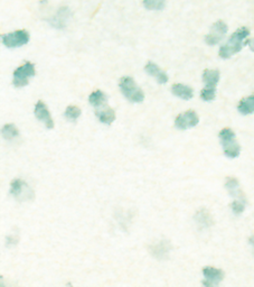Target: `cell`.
Segmentation results:
<instances>
[{
    "label": "cell",
    "instance_id": "cell-1",
    "mask_svg": "<svg viewBox=\"0 0 254 287\" xmlns=\"http://www.w3.org/2000/svg\"><path fill=\"white\" fill-rule=\"evenodd\" d=\"M250 31L247 27H241L235 31L229 37L228 42L220 48V56L222 59H229L242 50L244 46L245 39L249 37Z\"/></svg>",
    "mask_w": 254,
    "mask_h": 287
},
{
    "label": "cell",
    "instance_id": "cell-2",
    "mask_svg": "<svg viewBox=\"0 0 254 287\" xmlns=\"http://www.w3.org/2000/svg\"><path fill=\"white\" fill-rule=\"evenodd\" d=\"M220 139L222 146L224 149V154L229 159H235L240 155L241 147L237 143L235 132L231 128H223L220 131Z\"/></svg>",
    "mask_w": 254,
    "mask_h": 287
},
{
    "label": "cell",
    "instance_id": "cell-3",
    "mask_svg": "<svg viewBox=\"0 0 254 287\" xmlns=\"http://www.w3.org/2000/svg\"><path fill=\"white\" fill-rule=\"evenodd\" d=\"M119 87L124 96L128 100H130L131 102L139 103L144 100V95L142 90H141L138 87V84L136 83V81L130 78V76H124V78L121 79Z\"/></svg>",
    "mask_w": 254,
    "mask_h": 287
},
{
    "label": "cell",
    "instance_id": "cell-4",
    "mask_svg": "<svg viewBox=\"0 0 254 287\" xmlns=\"http://www.w3.org/2000/svg\"><path fill=\"white\" fill-rule=\"evenodd\" d=\"M35 75V65L30 62L24 63L14 72V86L16 88H24L29 83V79Z\"/></svg>",
    "mask_w": 254,
    "mask_h": 287
},
{
    "label": "cell",
    "instance_id": "cell-5",
    "mask_svg": "<svg viewBox=\"0 0 254 287\" xmlns=\"http://www.w3.org/2000/svg\"><path fill=\"white\" fill-rule=\"evenodd\" d=\"M11 195L20 201H26L34 199V192L30 188L27 187L25 182L20 179H15L10 185Z\"/></svg>",
    "mask_w": 254,
    "mask_h": 287
},
{
    "label": "cell",
    "instance_id": "cell-6",
    "mask_svg": "<svg viewBox=\"0 0 254 287\" xmlns=\"http://www.w3.org/2000/svg\"><path fill=\"white\" fill-rule=\"evenodd\" d=\"M28 42H29V34H28V32L24 30L16 31V32H13V33H9L2 36L3 45L9 48L23 46Z\"/></svg>",
    "mask_w": 254,
    "mask_h": 287
},
{
    "label": "cell",
    "instance_id": "cell-7",
    "mask_svg": "<svg viewBox=\"0 0 254 287\" xmlns=\"http://www.w3.org/2000/svg\"><path fill=\"white\" fill-rule=\"evenodd\" d=\"M198 123H199L198 115H197L194 110H187L176 117L175 126L178 129H181V130H185V129L195 127Z\"/></svg>",
    "mask_w": 254,
    "mask_h": 287
},
{
    "label": "cell",
    "instance_id": "cell-8",
    "mask_svg": "<svg viewBox=\"0 0 254 287\" xmlns=\"http://www.w3.org/2000/svg\"><path fill=\"white\" fill-rule=\"evenodd\" d=\"M227 33V25L222 20L216 22L214 25L212 26V30L209 34L205 37V42L208 45H216L217 43L221 42V39L224 37Z\"/></svg>",
    "mask_w": 254,
    "mask_h": 287
},
{
    "label": "cell",
    "instance_id": "cell-9",
    "mask_svg": "<svg viewBox=\"0 0 254 287\" xmlns=\"http://www.w3.org/2000/svg\"><path fill=\"white\" fill-rule=\"evenodd\" d=\"M203 274L205 276V282L203 283V284L208 287L219 285L220 283L223 281V277H224L223 270L216 267H212V266L204 267Z\"/></svg>",
    "mask_w": 254,
    "mask_h": 287
},
{
    "label": "cell",
    "instance_id": "cell-10",
    "mask_svg": "<svg viewBox=\"0 0 254 287\" xmlns=\"http://www.w3.org/2000/svg\"><path fill=\"white\" fill-rule=\"evenodd\" d=\"M35 116L37 117V119L42 121L48 129L54 128V120L52 118L51 112L48 110V108L43 101H38L35 104Z\"/></svg>",
    "mask_w": 254,
    "mask_h": 287
},
{
    "label": "cell",
    "instance_id": "cell-11",
    "mask_svg": "<svg viewBox=\"0 0 254 287\" xmlns=\"http://www.w3.org/2000/svg\"><path fill=\"white\" fill-rule=\"evenodd\" d=\"M171 246L168 241L161 240L159 242H156V244H152L149 247V252L157 259H165V258H167Z\"/></svg>",
    "mask_w": 254,
    "mask_h": 287
},
{
    "label": "cell",
    "instance_id": "cell-12",
    "mask_svg": "<svg viewBox=\"0 0 254 287\" xmlns=\"http://www.w3.org/2000/svg\"><path fill=\"white\" fill-rule=\"evenodd\" d=\"M96 117H98L99 120L101 123L107 124V125H111L113 123L115 119V112L112 108H110L108 104H103L99 108H96V112H95Z\"/></svg>",
    "mask_w": 254,
    "mask_h": 287
},
{
    "label": "cell",
    "instance_id": "cell-13",
    "mask_svg": "<svg viewBox=\"0 0 254 287\" xmlns=\"http://www.w3.org/2000/svg\"><path fill=\"white\" fill-rule=\"evenodd\" d=\"M146 72L148 74H150L154 76V78L158 81L159 83L161 84H164V83H167V81H168V75L165 73V72L161 70V68L158 66V65H156L155 63H152V62H149L147 63V65H146Z\"/></svg>",
    "mask_w": 254,
    "mask_h": 287
},
{
    "label": "cell",
    "instance_id": "cell-14",
    "mask_svg": "<svg viewBox=\"0 0 254 287\" xmlns=\"http://www.w3.org/2000/svg\"><path fill=\"white\" fill-rule=\"evenodd\" d=\"M225 187H226V189L228 190L229 194L234 196L236 200L245 201L244 194L240 189L239 181H237V179H235V177H227L226 183H225Z\"/></svg>",
    "mask_w": 254,
    "mask_h": 287
},
{
    "label": "cell",
    "instance_id": "cell-15",
    "mask_svg": "<svg viewBox=\"0 0 254 287\" xmlns=\"http://www.w3.org/2000/svg\"><path fill=\"white\" fill-rule=\"evenodd\" d=\"M171 91L176 96H179V98L184 100H189L193 98L194 96V91L193 89L188 86H185V84L181 83H176L171 87Z\"/></svg>",
    "mask_w": 254,
    "mask_h": 287
},
{
    "label": "cell",
    "instance_id": "cell-16",
    "mask_svg": "<svg viewBox=\"0 0 254 287\" xmlns=\"http://www.w3.org/2000/svg\"><path fill=\"white\" fill-rule=\"evenodd\" d=\"M237 109L242 115H251L254 112V95L240 101Z\"/></svg>",
    "mask_w": 254,
    "mask_h": 287
},
{
    "label": "cell",
    "instance_id": "cell-17",
    "mask_svg": "<svg viewBox=\"0 0 254 287\" xmlns=\"http://www.w3.org/2000/svg\"><path fill=\"white\" fill-rule=\"evenodd\" d=\"M203 81L207 87L216 88L220 81V72L217 70H205L203 73Z\"/></svg>",
    "mask_w": 254,
    "mask_h": 287
},
{
    "label": "cell",
    "instance_id": "cell-18",
    "mask_svg": "<svg viewBox=\"0 0 254 287\" xmlns=\"http://www.w3.org/2000/svg\"><path fill=\"white\" fill-rule=\"evenodd\" d=\"M88 100H90V103L94 108H99L101 106H103V104H106L107 102L106 95H104L101 90H95L92 92L90 96H88Z\"/></svg>",
    "mask_w": 254,
    "mask_h": 287
},
{
    "label": "cell",
    "instance_id": "cell-19",
    "mask_svg": "<svg viewBox=\"0 0 254 287\" xmlns=\"http://www.w3.org/2000/svg\"><path fill=\"white\" fill-rule=\"evenodd\" d=\"M195 219L197 221V223L203 225V227H209L213 223V219H212V216L209 214V212L207 210H200L196 213L195 216Z\"/></svg>",
    "mask_w": 254,
    "mask_h": 287
},
{
    "label": "cell",
    "instance_id": "cell-20",
    "mask_svg": "<svg viewBox=\"0 0 254 287\" xmlns=\"http://www.w3.org/2000/svg\"><path fill=\"white\" fill-rule=\"evenodd\" d=\"M1 134H2V137L5 139L11 140V139H15L16 137H18L19 131H18V129L16 128L15 125L7 124V125H5V126L2 127Z\"/></svg>",
    "mask_w": 254,
    "mask_h": 287
},
{
    "label": "cell",
    "instance_id": "cell-21",
    "mask_svg": "<svg viewBox=\"0 0 254 287\" xmlns=\"http://www.w3.org/2000/svg\"><path fill=\"white\" fill-rule=\"evenodd\" d=\"M165 0H143V5L147 9L160 10L165 7Z\"/></svg>",
    "mask_w": 254,
    "mask_h": 287
},
{
    "label": "cell",
    "instance_id": "cell-22",
    "mask_svg": "<svg viewBox=\"0 0 254 287\" xmlns=\"http://www.w3.org/2000/svg\"><path fill=\"white\" fill-rule=\"evenodd\" d=\"M216 88L214 87H205L200 92V98L205 101H212L215 99Z\"/></svg>",
    "mask_w": 254,
    "mask_h": 287
},
{
    "label": "cell",
    "instance_id": "cell-23",
    "mask_svg": "<svg viewBox=\"0 0 254 287\" xmlns=\"http://www.w3.org/2000/svg\"><path fill=\"white\" fill-rule=\"evenodd\" d=\"M81 116V109L78 106H68L65 110V117L70 120H76Z\"/></svg>",
    "mask_w": 254,
    "mask_h": 287
},
{
    "label": "cell",
    "instance_id": "cell-24",
    "mask_svg": "<svg viewBox=\"0 0 254 287\" xmlns=\"http://www.w3.org/2000/svg\"><path fill=\"white\" fill-rule=\"evenodd\" d=\"M231 208L233 210V212H234L235 214H241L245 209V201L235 199L234 201H233V203L231 204Z\"/></svg>",
    "mask_w": 254,
    "mask_h": 287
},
{
    "label": "cell",
    "instance_id": "cell-25",
    "mask_svg": "<svg viewBox=\"0 0 254 287\" xmlns=\"http://www.w3.org/2000/svg\"><path fill=\"white\" fill-rule=\"evenodd\" d=\"M247 45L250 48H251L252 51H254V38H247L244 42V46Z\"/></svg>",
    "mask_w": 254,
    "mask_h": 287
},
{
    "label": "cell",
    "instance_id": "cell-26",
    "mask_svg": "<svg viewBox=\"0 0 254 287\" xmlns=\"http://www.w3.org/2000/svg\"><path fill=\"white\" fill-rule=\"evenodd\" d=\"M249 241H250V245H251L252 247H253V249H254V236L250 237V240Z\"/></svg>",
    "mask_w": 254,
    "mask_h": 287
}]
</instances>
